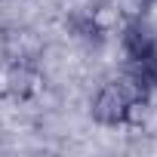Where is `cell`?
<instances>
[{"mask_svg": "<svg viewBox=\"0 0 157 157\" xmlns=\"http://www.w3.org/2000/svg\"><path fill=\"white\" fill-rule=\"evenodd\" d=\"M40 83H43V80H40L37 68H31L28 62H19V65H13V68L6 71V93H10L13 99H19V102L37 96Z\"/></svg>", "mask_w": 157, "mask_h": 157, "instance_id": "1", "label": "cell"}, {"mask_svg": "<svg viewBox=\"0 0 157 157\" xmlns=\"http://www.w3.org/2000/svg\"><path fill=\"white\" fill-rule=\"evenodd\" d=\"M123 52L126 59H145V56H154L157 52V40H154V31L145 25V22H129L123 28Z\"/></svg>", "mask_w": 157, "mask_h": 157, "instance_id": "2", "label": "cell"}, {"mask_svg": "<svg viewBox=\"0 0 157 157\" xmlns=\"http://www.w3.org/2000/svg\"><path fill=\"white\" fill-rule=\"evenodd\" d=\"M71 28L77 31V37L80 40H90V43H99L102 40V28L93 16H74L71 19Z\"/></svg>", "mask_w": 157, "mask_h": 157, "instance_id": "3", "label": "cell"}]
</instances>
